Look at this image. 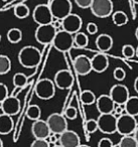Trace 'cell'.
I'll use <instances>...</instances> for the list:
<instances>
[{
  "label": "cell",
  "mask_w": 138,
  "mask_h": 147,
  "mask_svg": "<svg viewBox=\"0 0 138 147\" xmlns=\"http://www.w3.org/2000/svg\"><path fill=\"white\" fill-rule=\"evenodd\" d=\"M41 61V53L32 45L23 47L18 53V61L26 69H34Z\"/></svg>",
  "instance_id": "6da1fadb"
},
{
  "label": "cell",
  "mask_w": 138,
  "mask_h": 147,
  "mask_svg": "<svg viewBox=\"0 0 138 147\" xmlns=\"http://www.w3.org/2000/svg\"><path fill=\"white\" fill-rule=\"evenodd\" d=\"M53 19L63 20L65 17L72 13L73 5L71 0H53L49 5Z\"/></svg>",
  "instance_id": "7a4b0ae2"
},
{
  "label": "cell",
  "mask_w": 138,
  "mask_h": 147,
  "mask_svg": "<svg viewBox=\"0 0 138 147\" xmlns=\"http://www.w3.org/2000/svg\"><path fill=\"white\" fill-rule=\"evenodd\" d=\"M136 128H137V121H136L135 117L130 116L128 114H123L117 118L116 132H118L122 136L132 135Z\"/></svg>",
  "instance_id": "3957f363"
},
{
  "label": "cell",
  "mask_w": 138,
  "mask_h": 147,
  "mask_svg": "<svg viewBox=\"0 0 138 147\" xmlns=\"http://www.w3.org/2000/svg\"><path fill=\"white\" fill-rule=\"evenodd\" d=\"M51 43L57 51L61 53H67L74 47V34H71L65 30H59L55 33V36Z\"/></svg>",
  "instance_id": "277c9868"
},
{
  "label": "cell",
  "mask_w": 138,
  "mask_h": 147,
  "mask_svg": "<svg viewBox=\"0 0 138 147\" xmlns=\"http://www.w3.org/2000/svg\"><path fill=\"white\" fill-rule=\"evenodd\" d=\"M113 2L112 0H92L91 9L92 13L98 18H106L113 13Z\"/></svg>",
  "instance_id": "5b68a950"
},
{
  "label": "cell",
  "mask_w": 138,
  "mask_h": 147,
  "mask_svg": "<svg viewBox=\"0 0 138 147\" xmlns=\"http://www.w3.org/2000/svg\"><path fill=\"white\" fill-rule=\"evenodd\" d=\"M35 95L41 100H51L55 94V86L53 81L49 79H41L35 86Z\"/></svg>",
  "instance_id": "8992f818"
},
{
  "label": "cell",
  "mask_w": 138,
  "mask_h": 147,
  "mask_svg": "<svg viewBox=\"0 0 138 147\" xmlns=\"http://www.w3.org/2000/svg\"><path fill=\"white\" fill-rule=\"evenodd\" d=\"M47 123L51 133L61 135L66 130H68V121L63 114L60 113H53L47 119Z\"/></svg>",
  "instance_id": "52a82bcc"
},
{
  "label": "cell",
  "mask_w": 138,
  "mask_h": 147,
  "mask_svg": "<svg viewBox=\"0 0 138 147\" xmlns=\"http://www.w3.org/2000/svg\"><path fill=\"white\" fill-rule=\"evenodd\" d=\"M55 33H57V29L53 27L51 23L45 25H39L37 28L35 29L34 37L39 43L45 45L53 42Z\"/></svg>",
  "instance_id": "ba28073f"
},
{
  "label": "cell",
  "mask_w": 138,
  "mask_h": 147,
  "mask_svg": "<svg viewBox=\"0 0 138 147\" xmlns=\"http://www.w3.org/2000/svg\"><path fill=\"white\" fill-rule=\"evenodd\" d=\"M98 130L104 134H114L117 130V117L113 114H100L97 119Z\"/></svg>",
  "instance_id": "9c48e42d"
},
{
  "label": "cell",
  "mask_w": 138,
  "mask_h": 147,
  "mask_svg": "<svg viewBox=\"0 0 138 147\" xmlns=\"http://www.w3.org/2000/svg\"><path fill=\"white\" fill-rule=\"evenodd\" d=\"M32 18L37 25L51 24L53 21V17L49 6L47 4H39L32 11Z\"/></svg>",
  "instance_id": "30bf717a"
},
{
  "label": "cell",
  "mask_w": 138,
  "mask_h": 147,
  "mask_svg": "<svg viewBox=\"0 0 138 147\" xmlns=\"http://www.w3.org/2000/svg\"><path fill=\"white\" fill-rule=\"evenodd\" d=\"M83 26V20L78 14L71 13L62 20V29L71 34H76L81 30Z\"/></svg>",
  "instance_id": "8fae6325"
},
{
  "label": "cell",
  "mask_w": 138,
  "mask_h": 147,
  "mask_svg": "<svg viewBox=\"0 0 138 147\" xmlns=\"http://www.w3.org/2000/svg\"><path fill=\"white\" fill-rule=\"evenodd\" d=\"M109 96L115 104L124 105L126 103V101L129 99L130 94L127 87L121 84H117L114 85L111 88Z\"/></svg>",
  "instance_id": "7c38bea8"
},
{
  "label": "cell",
  "mask_w": 138,
  "mask_h": 147,
  "mask_svg": "<svg viewBox=\"0 0 138 147\" xmlns=\"http://www.w3.org/2000/svg\"><path fill=\"white\" fill-rule=\"evenodd\" d=\"M55 88H59L61 90H68L74 84V78L72 74L68 69H60L57 71L53 79Z\"/></svg>",
  "instance_id": "4fadbf2b"
},
{
  "label": "cell",
  "mask_w": 138,
  "mask_h": 147,
  "mask_svg": "<svg viewBox=\"0 0 138 147\" xmlns=\"http://www.w3.org/2000/svg\"><path fill=\"white\" fill-rule=\"evenodd\" d=\"M21 105L20 101L16 96H8L2 103H1V110L3 114H6L8 116H14L17 115L20 111Z\"/></svg>",
  "instance_id": "5bb4252c"
},
{
  "label": "cell",
  "mask_w": 138,
  "mask_h": 147,
  "mask_svg": "<svg viewBox=\"0 0 138 147\" xmlns=\"http://www.w3.org/2000/svg\"><path fill=\"white\" fill-rule=\"evenodd\" d=\"M59 142L62 147H79L81 145V138L77 132L68 129L60 135Z\"/></svg>",
  "instance_id": "9a60e30c"
},
{
  "label": "cell",
  "mask_w": 138,
  "mask_h": 147,
  "mask_svg": "<svg viewBox=\"0 0 138 147\" xmlns=\"http://www.w3.org/2000/svg\"><path fill=\"white\" fill-rule=\"evenodd\" d=\"M74 69L76 73L80 76H87L92 71V65L91 59L88 57L87 55H78L74 59Z\"/></svg>",
  "instance_id": "2e32d148"
},
{
  "label": "cell",
  "mask_w": 138,
  "mask_h": 147,
  "mask_svg": "<svg viewBox=\"0 0 138 147\" xmlns=\"http://www.w3.org/2000/svg\"><path fill=\"white\" fill-rule=\"evenodd\" d=\"M31 133L35 139L45 140L51 135V130H49L47 121L39 119V120L33 121L31 125Z\"/></svg>",
  "instance_id": "e0dca14e"
},
{
  "label": "cell",
  "mask_w": 138,
  "mask_h": 147,
  "mask_svg": "<svg viewBox=\"0 0 138 147\" xmlns=\"http://www.w3.org/2000/svg\"><path fill=\"white\" fill-rule=\"evenodd\" d=\"M96 107L100 114H111L114 110L115 103L112 101L109 95H101L96 99Z\"/></svg>",
  "instance_id": "ac0fdd59"
},
{
  "label": "cell",
  "mask_w": 138,
  "mask_h": 147,
  "mask_svg": "<svg viewBox=\"0 0 138 147\" xmlns=\"http://www.w3.org/2000/svg\"><path fill=\"white\" fill-rule=\"evenodd\" d=\"M91 65L92 71L98 74H102L109 67V59H108L107 55H104L103 53H97L91 59Z\"/></svg>",
  "instance_id": "d6986e66"
},
{
  "label": "cell",
  "mask_w": 138,
  "mask_h": 147,
  "mask_svg": "<svg viewBox=\"0 0 138 147\" xmlns=\"http://www.w3.org/2000/svg\"><path fill=\"white\" fill-rule=\"evenodd\" d=\"M96 47L101 53H107L113 47V38L107 33H102L96 38Z\"/></svg>",
  "instance_id": "ffe728a7"
},
{
  "label": "cell",
  "mask_w": 138,
  "mask_h": 147,
  "mask_svg": "<svg viewBox=\"0 0 138 147\" xmlns=\"http://www.w3.org/2000/svg\"><path fill=\"white\" fill-rule=\"evenodd\" d=\"M14 122L11 116H8L6 114L0 115V134L7 135L13 130Z\"/></svg>",
  "instance_id": "44dd1931"
},
{
  "label": "cell",
  "mask_w": 138,
  "mask_h": 147,
  "mask_svg": "<svg viewBox=\"0 0 138 147\" xmlns=\"http://www.w3.org/2000/svg\"><path fill=\"white\" fill-rule=\"evenodd\" d=\"M124 110H125L126 114L130 115V116H138V97H129V99L124 104Z\"/></svg>",
  "instance_id": "7402d4cb"
},
{
  "label": "cell",
  "mask_w": 138,
  "mask_h": 147,
  "mask_svg": "<svg viewBox=\"0 0 138 147\" xmlns=\"http://www.w3.org/2000/svg\"><path fill=\"white\" fill-rule=\"evenodd\" d=\"M112 20L114 24L117 26H123L128 23V16L124 11H115L112 13Z\"/></svg>",
  "instance_id": "603a6c76"
},
{
  "label": "cell",
  "mask_w": 138,
  "mask_h": 147,
  "mask_svg": "<svg viewBox=\"0 0 138 147\" xmlns=\"http://www.w3.org/2000/svg\"><path fill=\"white\" fill-rule=\"evenodd\" d=\"M7 39L10 43H18L21 41L22 39V31L19 28H16V27H13V28H10L8 31H7Z\"/></svg>",
  "instance_id": "cb8c5ba5"
},
{
  "label": "cell",
  "mask_w": 138,
  "mask_h": 147,
  "mask_svg": "<svg viewBox=\"0 0 138 147\" xmlns=\"http://www.w3.org/2000/svg\"><path fill=\"white\" fill-rule=\"evenodd\" d=\"M96 96L91 90H85L81 93L80 96V100H81L82 104L84 105H93L96 103Z\"/></svg>",
  "instance_id": "d4e9b609"
},
{
  "label": "cell",
  "mask_w": 138,
  "mask_h": 147,
  "mask_svg": "<svg viewBox=\"0 0 138 147\" xmlns=\"http://www.w3.org/2000/svg\"><path fill=\"white\" fill-rule=\"evenodd\" d=\"M89 45V37L84 32H77L74 35V45L78 47H86Z\"/></svg>",
  "instance_id": "484cf974"
},
{
  "label": "cell",
  "mask_w": 138,
  "mask_h": 147,
  "mask_svg": "<svg viewBox=\"0 0 138 147\" xmlns=\"http://www.w3.org/2000/svg\"><path fill=\"white\" fill-rule=\"evenodd\" d=\"M41 116V110L37 105H30L26 110V117L29 120H39Z\"/></svg>",
  "instance_id": "4316f807"
},
{
  "label": "cell",
  "mask_w": 138,
  "mask_h": 147,
  "mask_svg": "<svg viewBox=\"0 0 138 147\" xmlns=\"http://www.w3.org/2000/svg\"><path fill=\"white\" fill-rule=\"evenodd\" d=\"M30 14V10H29L28 6L25 4H18L14 8V15L16 18L18 19H24L27 18Z\"/></svg>",
  "instance_id": "83f0119b"
},
{
  "label": "cell",
  "mask_w": 138,
  "mask_h": 147,
  "mask_svg": "<svg viewBox=\"0 0 138 147\" xmlns=\"http://www.w3.org/2000/svg\"><path fill=\"white\" fill-rule=\"evenodd\" d=\"M28 78L22 73H17L13 76V85L17 89H23L27 85Z\"/></svg>",
  "instance_id": "f1b7e54d"
},
{
  "label": "cell",
  "mask_w": 138,
  "mask_h": 147,
  "mask_svg": "<svg viewBox=\"0 0 138 147\" xmlns=\"http://www.w3.org/2000/svg\"><path fill=\"white\" fill-rule=\"evenodd\" d=\"M11 69V61L7 55H0V75L8 74Z\"/></svg>",
  "instance_id": "f546056e"
},
{
  "label": "cell",
  "mask_w": 138,
  "mask_h": 147,
  "mask_svg": "<svg viewBox=\"0 0 138 147\" xmlns=\"http://www.w3.org/2000/svg\"><path fill=\"white\" fill-rule=\"evenodd\" d=\"M118 147H138V144L132 135H128V136H122Z\"/></svg>",
  "instance_id": "4dcf8cb0"
},
{
  "label": "cell",
  "mask_w": 138,
  "mask_h": 147,
  "mask_svg": "<svg viewBox=\"0 0 138 147\" xmlns=\"http://www.w3.org/2000/svg\"><path fill=\"white\" fill-rule=\"evenodd\" d=\"M122 55L125 59H132L135 55V49L131 45H124L122 47Z\"/></svg>",
  "instance_id": "1f68e13d"
},
{
  "label": "cell",
  "mask_w": 138,
  "mask_h": 147,
  "mask_svg": "<svg viewBox=\"0 0 138 147\" xmlns=\"http://www.w3.org/2000/svg\"><path fill=\"white\" fill-rule=\"evenodd\" d=\"M64 116L66 117V119H69V120H75L78 116V111L75 107H68L67 109L65 110V114Z\"/></svg>",
  "instance_id": "d6a6232c"
},
{
  "label": "cell",
  "mask_w": 138,
  "mask_h": 147,
  "mask_svg": "<svg viewBox=\"0 0 138 147\" xmlns=\"http://www.w3.org/2000/svg\"><path fill=\"white\" fill-rule=\"evenodd\" d=\"M86 130L89 133H95L98 130V124H97V120L95 119H89V120L86 122L85 124Z\"/></svg>",
  "instance_id": "836d02e7"
},
{
  "label": "cell",
  "mask_w": 138,
  "mask_h": 147,
  "mask_svg": "<svg viewBox=\"0 0 138 147\" xmlns=\"http://www.w3.org/2000/svg\"><path fill=\"white\" fill-rule=\"evenodd\" d=\"M113 77H114V79H115V80L121 82V81H123L124 79L126 78V71H124V69L118 67L113 71Z\"/></svg>",
  "instance_id": "e575fe53"
},
{
  "label": "cell",
  "mask_w": 138,
  "mask_h": 147,
  "mask_svg": "<svg viewBox=\"0 0 138 147\" xmlns=\"http://www.w3.org/2000/svg\"><path fill=\"white\" fill-rule=\"evenodd\" d=\"M8 88L5 84L0 83V104L8 97Z\"/></svg>",
  "instance_id": "d590c367"
},
{
  "label": "cell",
  "mask_w": 138,
  "mask_h": 147,
  "mask_svg": "<svg viewBox=\"0 0 138 147\" xmlns=\"http://www.w3.org/2000/svg\"><path fill=\"white\" fill-rule=\"evenodd\" d=\"M30 147H51L49 143L47 140H43V139H35L32 143H31Z\"/></svg>",
  "instance_id": "8d00e7d4"
},
{
  "label": "cell",
  "mask_w": 138,
  "mask_h": 147,
  "mask_svg": "<svg viewBox=\"0 0 138 147\" xmlns=\"http://www.w3.org/2000/svg\"><path fill=\"white\" fill-rule=\"evenodd\" d=\"M98 147H114V144L111 139L109 138H102L98 142Z\"/></svg>",
  "instance_id": "74e56055"
},
{
  "label": "cell",
  "mask_w": 138,
  "mask_h": 147,
  "mask_svg": "<svg viewBox=\"0 0 138 147\" xmlns=\"http://www.w3.org/2000/svg\"><path fill=\"white\" fill-rule=\"evenodd\" d=\"M75 2L80 8L86 9V8H90L92 0H75Z\"/></svg>",
  "instance_id": "f35d334b"
},
{
  "label": "cell",
  "mask_w": 138,
  "mask_h": 147,
  "mask_svg": "<svg viewBox=\"0 0 138 147\" xmlns=\"http://www.w3.org/2000/svg\"><path fill=\"white\" fill-rule=\"evenodd\" d=\"M87 31L89 34H96L98 32V26L96 23L94 22H89L87 24Z\"/></svg>",
  "instance_id": "ab89813d"
},
{
  "label": "cell",
  "mask_w": 138,
  "mask_h": 147,
  "mask_svg": "<svg viewBox=\"0 0 138 147\" xmlns=\"http://www.w3.org/2000/svg\"><path fill=\"white\" fill-rule=\"evenodd\" d=\"M133 137H134V139H135L136 142H137V144H138V126H137V128L135 129V131H134Z\"/></svg>",
  "instance_id": "60d3db41"
},
{
  "label": "cell",
  "mask_w": 138,
  "mask_h": 147,
  "mask_svg": "<svg viewBox=\"0 0 138 147\" xmlns=\"http://www.w3.org/2000/svg\"><path fill=\"white\" fill-rule=\"evenodd\" d=\"M134 90L136 91V93H138V77L135 79V81H134Z\"/></svg>",
  "instance_id": "b9f144b4"
},
{
  "label": "cell",
  "mask_w": 138,
  "mask_h": 147,
  "mask_svg": "<svg viewBox=\"0 0 138 147\" xmlns=\"http://www.w3.org/2000/svg\"><path fill=\"white\" fill-rule=\"evenodd\" d=\"M135 36H136V38H137V40H138V26H137V28H136V30H135Z\"/></svg>",
  "instance_id": "7bdbcfd3"
},
{
  "label": "cell",
  "mask_w": 138,
  "mask_h": 147,
  "mask_svg": "<svg viewBox=\"0 0 138 147\" xmlns=\"http://www.w3.org/2000/svg\"><path fill=\"white\" fill-rule=\"evenodd\" d=\"M135 55H137V57H138V47H137V49H135Z\"/></svg>",
  "instance_id": "ee69618b"
},
{
  "label": "cell",
  "mask_w": 138,
  "mask_h": 147,
  "mask_svg": "<svg viewBox=\"0 0 138 147\" xmlns=\"http://www.w3.org/2000/svg\"><path fill=\"white\" fill-rule=\"evenodd\" d=\"M0 147H4V146H3V142H2V140H1V139H0Z\"/></svg>",
  "instance_id": "f6af8a7d"
},
{
  "label": "cell",
  "mask_w": 138,
  "mask_h": 147,
  "mask_svg": "<svg viewBox=\"0 0 138 147\" xmlns=\"http://www.w3.org/2000/svg\"><path fill=\"white\" fill-rule=\"evenodd\" d=\"M79 147H90V146H88V145H83V144H81Z\"/></svg>",
  "instance_id": "bcb514c9"
},
{
  "label": "cell",
  "mask_w": 138,
  "mask_h": 147,
  "mask_svg": "<svg viewBox=\"0 0 138 147\" xmlns=\"http://www.w3.org/2000/svg\"><path fill=\"white\" fill-rule=\"evenodd\" d=\"M133 2L135 3V4H138V0H133Z\"/></svg>",
  "instance_id": "7dc6e473"
},
{
  "label": "cell",
  "mask_w": 138,
  "mask_h": 147,
  "mask_svg": "<svg viewBox=\"0 0 138 147\" xmlns=\"http://www.w3.org/2000/svg\"><path fill=\"white\" fill-rule=\"evenodd\" d=\"M51 147H62L61 145H53V146H51Z\"/></svg>",
  "instance_id": "c3c4849f"
}]
</instances>
